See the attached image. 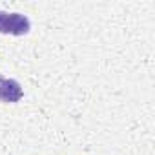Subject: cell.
Segmentation results:
<instances>
[{"mask_svg":"<svg viewBox=\"0 0 155 155\" xmlns=\"http://www.w3.org/2000/svg\"><path fill=\"white\" fill-rule=\"evenodd\" d=\"M2 79H4V77H2V75H0V82H2Z\"/></svg>","mask_w":155,"mask_h":155,"instance_id":"cell-3","label":"cell"},{"mask_svg":"<svg viewBox=\"0 0 155 155\" xmlns=\"http://www.w3.org/2000/svg\"><path fill=\"white\" fill-rule=\"evenodd\" d=\"M24 97V90L15 79H2L0 82V101L6 104H15Z\"/></svg>","mask_w":155,"mask_h":155,"instance_id":"cell-2","label":"cell"},{"mask_svg":"<svg viewBox=\"0 0 155 155\" xmlns=\"http://www.w3.org/2000/svg\"><path fill=\"white\" fill-rule=\"evenodd\" d=\"M31 29V22L22 13H6L0 11V33L4 35H28Z\"/></svg>","mask_w":155,"mask_h":155,"instance_id":"cell-1","label":"cell"}]
</instances>
